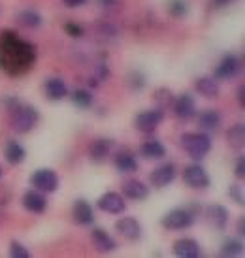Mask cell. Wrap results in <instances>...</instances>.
I'll use <instances>...</instances> for the list:
<instances>
[{
	"label": "cell",
	"instance_id": "cell-1",
	"mask_svg": "<svg viewBox=\"0 0 245 258\" xmlns=\"http://www.w3.org/2000/svg\"><path fill=\"white\" fill-rule=\"evenodd\" d=\"M181 145L193 160H202L211 149V140L202 132H187L181 136Z\"/></svg>",
	"mask_w": 245,
	"mask_h": 258
},
{
	"label": "cell",
	"instance_id": "cell-15",
	"mask_svg": "<svg viewBox=\"0 0 245 258\" xmlns=\"http://www.w3.org/2000/svg\"><path fill=\"white\" fill-rule=\"evenodd\" d=\"M91 239H93L94 247L102 252H109L117 247L115 239H113L111 236H108L102 228H94L93 232H91Z\"/></svg>",
	"mask_w": 245,
	"mask_h": 258
},
{
	"label": "cell",
	"instance_id": "cell-2",
	"mask_svg": "<svg viewBox=\"0 0 245 258\" xmlns=\"http://www.w3.org/2000/svg\"><path fill=\"white\" fill-rule=\"evenodd\" d=\"M10 122H12V128H14L15 132L27 134V132H30V130L36 126L38 109L32 108V106H17V108L12 111Z\"/></svg>",
	"mask_w": 245,
	"mask_h": 258
},
{
	"label": "cell",
	"instance_id": "cell-36",
	"mask_svg": "<svg viewBox=\"0 0 245 258\" xmlns=\"http://www.w3.org/2000/svg\"><path fill=\"white\" fill-rule=\"evenodd\" d=\"M238 100H239V106L243 108V106H245V104H243V85L238 89Z\"/></svg>",
	"mask_w": 245,
	"mask_h": 258
},
{
	"label": "cell",
	"instance_id": "cell-4",
	"mask_svg": "<svg viewBox=\"0 0 245 258\" xmlns=\"http://www.w3.org/2000/svg\"><path fill=\"white\" fill-rule=\"evenodd\" d=\"M30 183L36 190H42V192H55L58 186V177L53 170H47V168H42L30 175Z\"/></svg>",
	"mask_w": 245,
	"mask_h": 258
},
{
	"label": "cell",
	"instance_id": "cell-31",
	"mask_svg": "<svg viewBox=\"0 0 245 258\" xmlns=\"http://www.w3.org/2000/svg\"><path fill=\"white\" fill-rule=\"evenodd\" d=\"M228 194H230L232 198L238 202V204H243V196H241V186H239V185H232L230 190H228Z\"/></svg>",
	"mask_w": 245,
	"mask_h": 258
},
{
	"label": "cell",
	"instance_id": "cell-29",
	"mask_svg": "<svg viewBox=\"0 0 245 258\" xmlns=\"http://www.w3.org/2000/svg\"><path fill=\"white\" fill-rule=\"evenodd\" d=\"M187 12H189L187 2H183V0H172L170 2V14L173 17H183V15H187Z\"/></svg>",
	"mask_w": 245,
	"mask_h": 258
},
{
	"label": "cell",
	"instance_id": "cell-23",
	"mask_svg": "<svg viewBox=\"0 0 245 258\" xmlns=\"http://www.w3.org/2000/svg\"><path fill=\"white\" fill-rule=\"evenodd\" d=\"M17 21H19V25L27 27V29H38L42 25V15L34 12V10H23L17 15Z\"/></svg>",
	"mask_w": 245,
	"mask_h": 258
},
{
	"label": "cell",
	"instance_id": "cell-8",
	"mask_svg": "<svg viewBox=\"0 0 245 258\" xmlns=\"http://www.w3.org/2000/svg\"><path fill=\"white\" fill-rule=\"evenodd\" d=\"M115 228L121 236H125L130 241H136L142 236V226H140V222L134 217H122V219H119L115 222Z\"/></svg>",
	"mask_w": 245,
	"mask_h": 258
},
{
	"label": "cell",
	"instance_id": "cell-21",
	"mask_svg": "<svg viewBox=\"0 0 245 258\" xmlns=\"http://www.w3.org/2000/svg\"><path fill=\"white\" fill-rule=\"evenodd\" d=\"M196 91L206 98H215L219 94V83L215 78H200L196 79Z\"/></svg>",
	"mask_w": 245,
	"mask_h": 258
},
{
	"label": "cell",
	"instance_id": "cell-11",
	"mask_svg": "<svg viewBox=\"0 0 245 258\" xmlns=\"http://www.w3.org/2000/svg\"><path fill=\"white\" fill-rule=\"evenodd\" d=\"M23 206L29 209L30 213H43L45 208H47V200L42 192L38 190H29L23 196Z\"/></svg>",
	"mask_w": 245,
	"mask_h": 258
},
{
	"label": "cell",
	"instance_id": "cell-27",
	"mask_svg": "<svg viewBox=\"0 0 245 258\" xmlns=\"http://www.w3.org/2000/svg\"><path fill=\"white\" fill-rule=\"evenodd\" d=\"M243 252V243L239 239H226L221 247V254L223 256H239Z\"/></svg>",
	"mask_w": 245,
	"mask_h": 258
},
{
	"label": "cell",
	"instance_id": "cell-35",
	"mask_svg": "<svg viewBox=\"0 0 245 258\" xmlns=\"http://www.w3.org/2000/svg\"><path fill=\"white\" fill-rule=\"evenodd\" d=\"M238 234L239 236H243L245 234V221L243 219H239V222H238Z\"/></svg>",
	"mask_w": 245,
	"mask_h": 258
},
{
	"label": "cell",
	"instance_id": "cell-39",
	"mask_svg": "<svg viewBox=\"0 0 245 258\" xmlns=\"http://www.w3.org/2000/svg\"><path fill=\"white\" fill-rule=\"evenodd\" d=\"M0 177H2V168H0Z\"/></svg>",
	"mask_w": 245,
	"mask_h": 258
},
{
	"label": "cell",
	"instance_id": "cell-37",
	"mask_svg": "<svg viewBox=\"0 0 245 258\" xmlns=\"http://www.w3.org/2000/svg\"><path fill=\"white\" fill-rule=\"evenodd\" d=\"M117 0H100V4L104 8H109V6H113V4H115Z\"/></svg>",
	"mask_w": 245,
	"mask_h": 258
},
{
	"label": "cell",
	"instance_id": "cell-13",
	"mask_svg": "<svg viewBox=\"0 0 245 258\" xmlns=\"http://www.w3.org/2000/svg\"><path fill=\"white\" fill-rule=\"evenodd\" d=\"M122 192H125V196H127V198H130V200L142 202V200H145V198L149 196V188H147L142 181L129 179L125 185H122Z\"/></svg>",
	"mask_w": 245,
	"mask_h": 258
},
{
	"label": "cell",
	"instance_id": "cell-10",
	"mask_svg": "<svg viewBox=\"0 0 245 258\" xmlns=\"http://www.w3.org/2000/svg\"><path fill=\"white\" fill-rule=\"evenodd\" d=\"M175 179V166L173 164H162L160 168H157L155 172L151 173V183L157 188H164L166 185H170L172 181Z\"/></svg>",
	"mask_w": 245,
	"mask_h": 258
},
{
	"label": "cell",
	"instance_id": "cell-17",
	"mask_svg": "<svg viewBox=\"0 0 245 258\" xmlns=\"http://www.w3.org/2000/svg\"><path fill=\"white\" fill-rule=\"evenodd\" d=\"M221 122H223V117H221V113L215 111V109H206V111H202L200 117H198V124H200L204 130H209V132L219 130Z\"/></svg>",
	"mask_w": 245,
	"mask_h": 258
},
{
	"label": "cell",
	"instance_id": "cell-14",
	"mask_svg": "<svg viewBox=\"0 0 245 258\" xmlns=\"http://www.w3.org/2000/svg\"><path fill=\"white\" fill-rule=\"evenodd\" d=\"M173 109H175V115H177L179 119H191V117L196 113L195 98H193L191 94H181L179 98L175 100Z\"/></svg>",
	"mask_w": 245,
	"mask_h": 258
},
{
	"label": "cell",
	"instance_id": "cell-25",
	"mask_svg": "<svg viewBox=\"0 0 245 258\" xmlns=\"http://www.w3.org/2000/svg\"><path fill=\"white\" fill-rule=\"evenodd\" d=\"M27 157V153L23 149V145H19L17 142H8L6 145V160L10 164H21Z\"/></svg>",
	"mask_w": 245,
	"mask_h": 258
},
{
	"label": "cell",
	"instance_id": "cell-12",
	"mask_svg": "<svg viewBox=\"0 0 245 258\" xmlns=\"http://www.w3.org/2000/svg\"><path fill=\"white\" fill-rule=\"evenodd\" d=\"M173 252L179 258H196L200 256V245L196 243L195 239H177L173 243Z\"/></svg>",
	"mask_w": 245,
	"mask_h": 258
},
{
	"label": "cell",
	"instance_id": "cell-34",
	"mask_svg": "<svg viewBox=\"0 0 245 258\" xmlns=\"http://www.w3.org/2000/svg\"><path fill=\"white\" fill-rule=\"evenodd\" d=\"M65 2V6H68V8H80V6H83L87 0H63Z\"/></svg>",
	"mask_w": 245,
	"mask_h": 258
},
{
	"label": "cell",
	"instance_id": "cell-33",
	"mask_svg": "<svg viewBox=\"0 0 245 258\" xmlns=\"http://www.w3.org/2000/svg\"><path fill=\"white\" fill-rule=\"evenodd\" d=\"M245 175V160H243V157H239L238 160H236V177H243Z\"/></svg>",
	"mask_w": 245,
	"mask_h": 258
},
{
	"label": "cell",
	"instance_id": "cell-30",
	"mask_svg": "<svg viewBox=\"0 0 245 258\" xmlns=\"http://www.w3.org/2000/svg\"><path fill=\"white\" fill-rule=\"evenodd\" d=\"M10 254H12L14 258H29V251H27L21 243H17V241L12 243V247H10Z\"/></svg>",
	"mask_w": 245,
	"mask_h": 258
},
{
	"label": "cell",
	"instance_id": "cell-7",
	"mask_svg": "<svg viewBox=\"0 0 245 258\" xmlns=\"http://www.w3.org/2000/svg\"><path fill=\"white\" fill-rule=\"evenodd\" d=\"M98 208L104 211V213H109V215H119L127 209V202L121 194L117 192H106L104 196H100L98 200Z\"/></svg>",
	"mask_w": 245,
	"mask_h": 258
},
{
	"label": "cell",
	"instance_id": "cell-38",
	"mask_svg": "<svg viewBox=\"0 0 245 258\" xmlns=\"http://www.w3.org/2000/svg\"><path fill=\"white\" fill-rule=\"evenodd\" d=\"M213 2H215L217 6H224V4H228L230 0H213Z\"/></svg>",
	"mask_w": 245,
	"mask_h": 258
},
{
	"label": "cell",
	"instance_id": "cell-6",
	"mask_svg": "<svg viewBox=\"0 0 245 258\" xmlns=\"http://www.w3.org/2000/svg\"><path fill=\"white\" fill-rule=\"evenodd\" d=\"M162 119H164V113L160 109H149V111H144V113L138 115L134 124H136V128L140 132L149 134V132H153L162 122Z\"/></svg>",
	"mask_w": 245,
	"mask_h": 258
},
{
	"label": "cell",
	"instance_id": "cell-22",
	"mask_svg": "<svg viewBox=\"0 0 245 258\" xmlns=\"http://www.w3.org/2000/svg\"><path fill=\"white\" fill-rule=\"evenodd\" d=\"M142 155H144L145 158H149V160H153V158L159 160V158H162L166 155V149L160 142L149 140V142H145V144L142 145Z\"/></svg>",
	"mask_w": 245,
	"mask_h": 258
},
{
	"label": "cell",
	"instance_id": "cell-5",
	"mask_svg": "<svg viewBox=\"0 0 245 258\" xmlns=\"http://www.w3.org/2000/svg\"><path fill=\"white\" fill-rule=\"evenodd\" d=\"M183 179L191 188H206L209 186V175L200 164H191L183 172Z\"/></svg>",
	"mask_w": 245,
	"mask_h": 258
},
{
	"label": "cell",
	"instance_id": "cell-24",
	"mask_svg": "<svg viewBox=\"0 0 245 258\" xmlns=\"http://www.w3.org/2000/svg\"><path fill=\"white\" fill-rule=\"evenodd\" d=\"M115 168L122 173H132L138 170V162L130 153H119L115 157Z\"/></svg>",
	"mask_w": 245,
	"mask_h": 258
},
{
	"label": "cell",
	"instance_id": "cell-20",
	"mask_svg": "<svg viewBox=\"0 0 245 258\" xmlns=\"http://www.w3.org/2000/svg\"><path fill=\"white\" fill-rule=\"evenodd\" d=\"M74 219H76V222H80V224H91L94 221L93 208L85 200H78L74 204Z\"/></svg>",
	"mask_w": 245,
	"mask_h": 258
},
{
	"label": "cell",
	"instance_id": "cell-26",
	"mask_svg": "<svg viewBox=\"0 0 245 258\" xmlns=\"http://www.w3.org/2000/svg\"><path fill=\"white\" fill-rule=\"evenodd\" d=\"M228 144L234 147V149H241L245 144V126L243 124H236L232 126L230 132H228Z\"/></svg>",
	"mask_w": 245,
	"mask_h": 258
},
{
	"label": "cell",
	"instance_id": "cell-28",
	"mask_svg": "<svg viewBox=\"0 0 245 258\" xmlns=\"http://www.w3.org/2000/svg\"><path fill=\"white\" fill-rule=\"evenodd\" d=\"M74 102H76V106H80V108H89V106L93 104V96H91L89 91L80 89V91L74 93Z\"/></svg>",
	"mask_w": 245,
	"mask_h": 258
},
{
	"label": "cell",
	"instance_id": "cell-32",
	"mask_svg": "<svg viewBox=\"0 0 245 258\" xmlns=\"http://www.w3.org/2000/svg\"><path fill=\"white\" fill-rule=\"evenodd\" d=\"M65 29H66V32H68V34H70L72 38L83 36V29H81V27H78V25H66Z\"/></svg>",
	"mask_w": 245,
	"mask_h": 258
},
{
	"label": "cell",
	"instance_id": "cell-19",
	"mask_svg": "<svg viewBox=\"0 0 245 258\" xmlns=\"http://www.w3.org/2000/svg\"><path fill=\"white\" fill-rule=\"evenodd\" d=\"M113 142L111 140H96L91 144V158L96 160V162H102L109 157V153L113 149Z\"/></svg>",
	"mask_w": 245,
	"mask_h": 258
},
{
	"label": "cell",
	"instance_id": "cell-18",
	"mask_svg": "<svg viewBox=\"0 0 245 258\" xmlns=\"http://www.w3.org/2000/svg\"><path fill=\"white\" fill-rule=\"evenodd\" d=\"M206 215H208V221L211 226H215V228H219V230L226 228L228 211H226L223 206H209L208 211H206Z\"/></svg>",
	"mask_w": 245,
	"mask_h": 258
},
{
	"label": "cell",
	"instance_id": "cell-16",
	"mask_svg": "<svg viewBox=\"0 0 245 258\" xmlns=\"http://www.w3.org/2000/svg\"><path fill=\"white\" fill-rule=\"evenodd\" d=\"M45 94L49 100H63L66 94H68V87L63 79L51 78L45 81Z\"/></svg>",
	"mask_w": 245,
	"mask_h": 258
},
{
	"label": "cell",
	"instance_id": "cell-3",
	"mask_svg": "<svg viewBox=\"0 0 245 258\" xmlns=\"http://www.w3.org/2000/svg\"><path fill=\"white\" fill-rule=\"evenodd\" d=\"M195 222V215L189 209H172L162 217V226L168 230H185Z\"/></svg>",
	"mask_w": 245,
	"mask_h": 258
},
{
	"label": "cell",
	"instance_id": "cell-9",
	"mask_svg": "<svg viewBox=\"0 0 245 258\" xmlns=\"http://www.w3.org/2000/svg\"><path fill=\"white\" fill-rule=\"evenodd\" d=\"M239 72V58L236 55H224L215 68V79H230Z\"/></svg>",
	"mask_w": 245,
	"mask_h": 258
}]
</instances>
